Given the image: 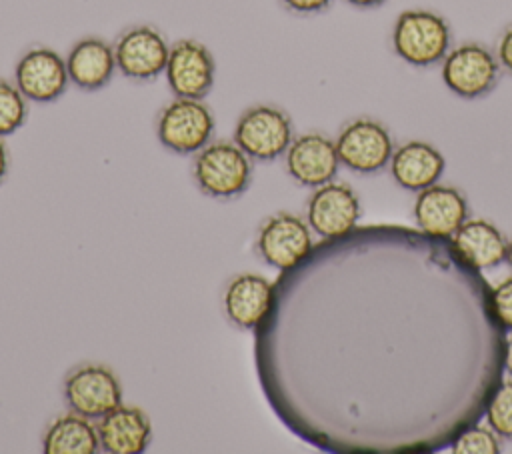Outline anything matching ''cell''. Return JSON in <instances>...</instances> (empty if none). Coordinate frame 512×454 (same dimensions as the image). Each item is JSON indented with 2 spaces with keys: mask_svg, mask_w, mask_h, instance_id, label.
<instances>
[{
  "mask_svg": "<svg viewBox=\"0 0 512 454\" xmlns=\"http://www.w3.org/2000/svg\"><path fill=\"white\" fill-rule=\"evenodd\" d=\"M280 280L278 414L330 452L422 454L476 424L502 380L492 286L448 238L376 224Z\"/></svg>",
  "mask_w": 512,
  "mask_h": 454,
  "instance_id": "cell-1",
  "label": "cell"
},
{
  "mask_svg": "<svg viewBox=\"0 0 512 454\" xmlns=\"http://www.w3.org/2000/svg\"><path fill=\"white\" fill-rule=\"evenodd\" d=\"M254 160L234 140H210L192 160L196 188L214 200H234L252 184Z\"/></svg>",
  "mask_w": 512,
  "mask_h": 454,
  "instance_id": "cell-2",
  "label": "cell"
},
{
  "mask_svg": "<svg viewBox=\"0 0 512 454\" xmlns=\"http://www.w3.org/2000/svg\"><path fill=\"white\" fill-rule=\"evenodd\" d=\"M450 44L452 32L448 22L432 10H404L394 22L392 48L410 66L426 68L442 62Z\"/></svg>",
  "mask_w": 512,
  "mask_h": 454,
  "instance_id": "cell-3",
  "label": "cell"
},
{
  "mask_svg": "<svg viewBox=\"0 0 512 454\" xmlns=\"http://www.w3.org/2000/svg\"><path fill=\"white\" fill-rule=\"evenodd\" d=\"M154 128L166 150L178 156H194L212 140L216 118L204 100L174 96L160 108Z\"/></svg>",
  "mask_w": 512,
  "mask_h": 454,
  "instance_id": "cell-4",
  "label": "cell"
},
{
  "mask_svg": "<svg viewBox=\"0 0 512 454\" xmlns=\"http://www.w3.org/2000/svg\"><path fill=\"white\" fill-rule=\"evenodd\" d=\"M232 140L254 162H272L284 156L294 140L292 118L274 104H254L238 116Z\"/></svg>",
  "mask_w": 512,
  "mask_h": 454,
  "instance_id": "cell-5",
  "label": "cell"
},
{
  "mask_svg": "<svg viewBox=\"0 0 512 454\" xmlns=\"http://www.w3.org/2000/svg\"><path fill=\"white\" fill-rule=\"evenodd\" d=\"M500 72L502 66L496 54L478 42H466L448 50L440 68L444 86L466 100L492 92L500 80Z\"/></svg>",
  "mask_w": 512,
  "mask_h": 454,
  "instance_id": "cell-6",
  "label": "cell"
},
{
  "mask_svg": "<svg viewBox=\"0 0 512 454\" xmlns=\"http://www.w3.org/2000/svg\"><path fill=\"white\" fill-rule=\"evenodd\" d=\"M70 412L88 420H100L122 404V384L118 376L102 364H80L70 370L62 386Z\"/></svg>",
  "mask_w": 512,
  "mask_h": 454,
  "instance_id": "cell-7",
  "label": "cell"
},
{
  "mask_svg": "<svg viewBox=\"0 0 512 454\" xmlns=\"http://www.w3.org/2000/svg\"><path fill=\"white\" fill-rule=\"evenodd\" d=\"M118 72L132 82H152L164 74L170 46L162 32L150 24L126 28L114 40Z\"/></svg>",
  "mask_w": 512,
  "mask_h": 454,
  "instance_id": "cell-8",
  "label": "cell"
},
{
  "mask_svg": "<svg viewBox=\"0 0 512 454\" xmlns=\"http://www.w3.org/2000/svg\"><path fill=\"white\" fill-rule=\"evenodd\" d=\"M164 78L176 98L204 100L216 80V60L200 40L180 38L170 44Z\"/></svg>",
  "mask_w": 512,
  "mask_h": 454,
  "instance_id": "cell-9",
  "label": "cell"
},
{
  "mask_svg": "<svg viewBox=\"0 0 512 454\" xmlns=\"http://www.w3.org/2000/svg\"><path fill=\"white\" fill-rule=\"evenodd\" d=\"M312 248L308 224L290 212L268 216L254 238L256 256L276 270H290Z\"/></svg>",
  "mask_w": 512,
  "mask_h": 454,
  "instance_id": "cell-10",
  "label": "cell"
},
{
  "mask_svg": "<svg viewBox=\"0 0 512 454\" xmlns=\"http://www.w3.org/2000/svg\"><path fill=\"white\" fill-rule=\"evenodd\" d=\"M334 144L340 164L358 174H374L382 170L394 152L388 128L366 116L344 124Z\"/></svg>",
  "mask_w": 512,
  "mask_h": 454,
  "instance_id": "cell-11",
  "label": "cell"
},
{
  "mask_svg": "<svg viewBox=\"0 0 512 454\" xmlns=\"http://www.w3.org/2000/svg\"><path fill=\"white\" fill-rule=\"evenodd\" d=\"M14 84L30 102H54L70 84L66 58L48 46H34L18 58Z\"/></svg>",
  "mask_w": 512,
  "mask_h": 454,
  "instance_id": "cell-12",
  "label": "cell"
},
{
  "mask_svg": "<svg viewBox=\"0 0 512 454\" xmlns=\"http://www.w3.org/2000/svg\"><path fill=\"white\" fill-rule=\"evenodd\" d=\"M360 218V200L356 192L342 182H326L318 186L306 204L308 226L322 236L338 238L356 228Z\"/></svg>",
  "mask_w": 512,
  "mask_h": 454,
  "instance_id": "cell-13",
  "label": "cell"
},
{
  "mask_svg": "<svg viewBox=\"0 0 512 454\" xmlns=\"http://www.w3.org/2000/svg\"><path fill=\"white\" fill-rule=\"evenodd\" d=\"M284 166L300 186L318 188L336 176L340 158L334 140L320 132H306L290 142L284 152Z\"/></svg>",
  "mask_w": 512,
  "mask_h": 454,
  "instance_id": "cell-14",
  "label": "cell"
},
{
  "mask_svg": "<svg viewBox=\"0 0 512 454\" xmlns=\"http://www.w3.org/2000/svg\"><path fill=\"white\" fill-rule=\"evenodd\" d=\"M274 286L268 278L242 272L230 278L222 292V310L232 326L244 332L256 330L268 316Z\"/></svg>",
  "mask_w": 512,
  "mask_h": 454,
  "instance_id": "cell-15",
  "label": "cell"
},
{
  "mask_svg": "<svg viewBox=\"0 0 512 454\" xmlns=\"http://www.w3.org/2000/svg\"><path fill=\"white\" fill-rule=\"evenodd\" d=\"M414 218L422 232L450 240L452 234L468 220V202L460 190L432 184L418 192Z\"/></svg>",
  "mask_w": 512,
  "mask_h": 454,
  "instance_id": "cell-16",
  "label": "cell"
},
{
  "mask_svg": "<svg viewBox=\"0 0 512 454\" xmlns=\"http://www.w3.org/2000/svg\"><path fill=\"white\" fill-rule=\"evenodd\" d=\"M100 448L108 454H140L152 440V422L142 408L120 404L96 422Z\"/></svg>",
  "mask_w": 512,
  "mask_h": 454,
  "instance_id": "cell-17",
  "label": "cell"
},
{
  "mask_svg": "<svg viewBox=\"0 0 512 454\" xmlns=\"http://www.w3.org/2000/svg\"><path fill=\"white\" fill-rule=\"evenodd\" d=\"M66 68L76 88L84 92L102 90L118 70L114 46L100 36H84L68 50Z\"/></svg>",
  "mask_w": 512,
  "mask_h": 454,
  "instance_id": "cell-18",
  "label": "cell"
},
{
  "mask_svg": "<svg viewBox=\"0 0 512 454\" xmlns=\"http://www.w3.org/2000/svg\"><path fill=\"white\" fill-rule=\"evenodd\" d=\"M446 160L438 148L422 140H410L396 148L390 158L392 178L400 188L420 192L442 176Z\"/></svg>",
  "mask_w": 512,
  "mask_h": 454,
  "instance_id": "cell-19",
  "label": "cell"
},
{
  "mask_svg": "<svg viewBox=\"0 0 512 454\" xmlns=\"http://www.w3.org/2000/svg\"><path fill=\"white\" fill-rule=\"evenodd\" d=\"M458 254L478 270L494 268L506 260L508 242L504 234L488 220H466L450 238Z\"/></svg>",
  "mask_w": 512,
  "mask_h": 454,
  "instance_id": "cell-20",
  "label": "cell"
},
{
  "mask_svg": "<svg viewBox=\"0 0 512 454\" xmlns=\"http://www.w3.org/2000/svg\"><path fill=\"white\" fill-rule=\"evenodd\" d=\"M98 450L96 424L76 412L58 416L42 438V452L46 454H94Z\"/></svg>",
  "mask_w": 512,
  "mask_h": 454,
  "instance_id": "cell-21",
  "label": "cell"
},
{
  "mask_svg": "<svg viewBox=\"0 0 512 454\" xmlns=\"http://www.w3.org/2000/svg\"><path fill=\"white\" fill-rule=\"evenodd\" d=\"M28 118V100L16 84L0 80V136H10L24 126Z\"/></svg>",
  "mask_w": 512,
  "mask_h": 454,
  "instance_id": "cell-22",
  "label": "cell"
},
{
  "mask_svg": "<svg viewBox=\"0 0 512 454\" xmlns=\"http://www.w3.org/2000/svg\"><path fill=\"white\" fill-rule=\"evenodd\" d=\"M484 416L500 438L512 440V378L500 380L484 408Z\"/></svg>",
  "mask_w": 512,
  "mask_h": 454,
  "instance_id": "cell-23",
  "label": "cell"
},
{
  "mask_svg": "<svg viewBox=\"0 0 512 454\" xmlns=\"http://www.w3.org/2000/svg\"><path fill=\"white\" fill-rule=\"evenodd\" d=\"M450 452L454 454H498L500 440L498 434L488 426L472 424L462 430L456 440L450 444Z\"/></svg>",
  "mask_w": 512,
  "mask_h": 454,
  "instance_id": "cell-24",
  "label": "cell"
},
{
  "mask_svg": "<svg viewBox=\"0 0 512 454\" xmlns=\"http://www.w3.org/2000/svg\"><path fill=\"white\" fill-rule=\"evenodd\" d=\"M492 302L504 330H512V276L492 288Z\"/></svg>",
  "mask_w": 512,
  "mask_h": 454,
  "instance_id": "cell-25",
  "label": "cell"
},
{
  "mask_svg": "<svg viewBox=\"0 0 512 454\" xmlns=\"http://www.w3.org/2000/svg\"><path fill=\"white\" fill-rule=\"evenodd\" d=\"M282 4L284 10L298 14V16H310V14H318L324 12L326 8H330V4L334 0H278Z\"/></svg>",
  "mask_w": 512,
  "mask_h": 454,
  "instance_id": "cell-26",
  "label": "cell"
},
{
  "mask_svg": "<svg viewBox=\"0 0 512 454\" xmlns=\"http://www.w3.org/2000/svg\"><path fill=\"white\" fill-rule=\"evenodd\" d=\"M496 58L500 66L512 74V24L502 32L498 46H496Z\"/></svg>",
  "mask_w": 512,
  "mask_h": 454,
  "instance_id": "cell-27",
  "label": "cell"
},
{
  "mask_svg": "<svg viewBox=\"0 0 512 454\" xmlns=\"http://www.w3.org/2000/svg\"><path fill=\"white\" fill-rule=\"evenodd\" d=\"M8 166H10L8 148H6V144H4V140H2V136H0V184H2V180L6 178V174H8Z\"/></svg>",
  "mask_w": 512,
  "mask_h": 454,
  "instance_id": "cell-28",
  "label": "cell"
},
{
  "mask_svg": "<svg viewBox=\"0 0 512 454\" xmlns=\"http://www.w3.org/2000/svg\"><path fill=\"white\" fill-rule=\"evenodd\" d=\"M504 370L512 376V336L506 338V346H504Z\"/></svg>",
  "mask_w": 512,
  "mask_h": 454,
  "instance_id": "cell-29",
  "label": "cell"
},
{
  "mask_svg": "<svg viewBox=\"0 0 512 454\" xmlns=\"http://www.w3.org/2000/svg\"><path fill=\"white\" fill-rule=\"evenodd\" d=\"M348 2L350 6H356V8H376L380 4H384L386 0H344Z\"/></svg>",
  "mask_w": 512,
  "mask_h": 454,
  "instance_id": "cell-30",
  "label": "cell"
},
{
  "mask_svg": "<svg viewBox=\"0 0 512 454\" xmlns=\"http://www.w3.org/2000/svg\"><path fill=\"white\" fill-rule=\"evenodd\" d=\"M506 262L510 264V268H512V240L508 242V250H506Z\"/></svg>",
  "mask_w": 512,
  "mask_h": 454,
  "instance_id": "cell-31",
  "label": "cell"
}]
</instances>
